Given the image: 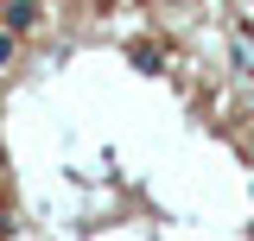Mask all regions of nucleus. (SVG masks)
Segmentation results:
<instances>
[{"label":"nucleus","mask_w":254,"mask_h":241,"mask_svg":"<svg viewBox=\"0 0 254 241\" xmlns=\"http://www.w3.org/2000/svg\"><path fill=\"white\" fill-rule=\"evenodd\" d=\"M0 63H13V32H0Z\"/></svg>","instance_id":"nucleus-2"},{"label":"nucleus","mask_w":254,"mask_h":241,"mask_svg":"<svg viewBox=\"0 0 254 241\" xmlns=\"http://www.w3.org/2000/svg\"><path fill=\"white\" fill-rule=\"evenodd\" d=\"M32 19H38V13H32V0H13V6H6V32H26Z\"/></svg>","instance_id":"nucleus-1"}]
</instances>
